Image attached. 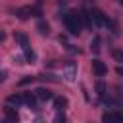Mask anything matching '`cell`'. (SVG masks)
<instances>
[{"mask_svg":"<svg viewBox=\"0 0 123 123\" xmlns=\"http://www.w3.org/2000/svg\"><path fill=\"white\" fill-rule=\"evenodd\" d=\"M4 40H6V33H4V31H0V42H4Z\"/></svg>","mask_w":123,"mask_h":123,"instance_id":"17","label":"cell"},{"mask_svg":"<svg viewBox=\"0 0 123 123\" xmlns=\"http://www.w3.org/2000/svg\"><path fill=\"white\" fill-rule=\"evenodd\" d=\"M23 102H25V104H29V106H33V104L37 102V98H35L31 92H25V94H23Z\"/></svg>","mask_w":123,"mask_h":123,"instance_id":"9","label":"cell"},{"mask_svg":"<svg viewBox=\"0 0 123 123\" xmlns=\"http://www.w3.org/2000/svg\"><path fill=\"white\" fill-rule=\"evenodd\" d=\"M38 31L42 33V35H48V23H44V21H38Z\"/></svg>","mask_w":123,"mask_h":123,"instance_id":"10","label":"cell"},{"mask_svg":"<svg viewBox=\"0 0 123 123\" xmlns=\"http://www.w3.org/2000/svg\"><path fill=\"white\" fill-rule=\"evenodd\" d=\"M33 81H35V77H25V79H21V81H19V85L23 86V85H29V83H33Z\"/></svg>","mask_w":123,"mask_h":123,"instance_id":"12","label":"cell"},{"mask_svg":"<svg viewBox=\"0 0 123 123\" xmlns=\"http://www.w3.org/2000/svg\"><path fill=\"white\" fill-rule=\"evenodd\" d=\"M56 123H63V113H62V115H60V113L56 115Z\"/></svg>","mask_w":123,"mask_h":123,"instance_id":"16","label":"cell"},{"mask_svg":"<svg viewBox=\"0 0 123 123\" xmlns=\"http://www.w3.org/2000/svg\"><path fill=\"white\" fill-rule=\"evenodd\" d=\"M15 15L19 19H27L31 15H40V10L38 8H31V6H25V8H17L15 10Z\"/></svg>","mask_w":123,"mask_h":123,"instance_id":"2","label":"cell"},{"mask_svg":"<svg viewBox=\"0 0 123 123\" xmlns=\"http://www.w3.org/2000/svg\"><path fill=\"white\" fill-rule=\"evenodd\" d=\"M96 90H98V94H100V96H104V90H106L104 83H98V85H96Z\"/></svg>","mask_w":123,"mask_h":123,"instance_id":"13","label":"cell"},{"mask_svg":"<svg viewBox=\"0 0 123 123\" xmlns=\"http://www.w3.org/2000/svg\"><path fill=\"white\" fill-rule=\"evenodd\" d=\"M102 123H121V113L106 111V113L102 115Z\"/></svg>","mask_w":123,"mask_h":123,"instance_id":"3","label":"cell"},{"mask_svg":"<svg viewBox=\"0 0 123 123\" xmlns=\"http://www.w3.org/2000/svg\"><path fill=\"white\" fill-rule=\"evenodd\" d=\"M63 104H65V100H63V98H58V100H56V108H58V110H62V106H63Z\"/></svg>","mask_w":123,"mask_h":123,"instance_id":"14","label":"cell"},{"mask_svg":"<svg viewBox=\"0 0 123 123\" xmlns=\"http://www.w3.org/2000/svg\"><path fill=\"white\" fill-rule=\"evenodd\" d=\"M121 6H123V0H121Z\"/></svg>","mask_w":123,"mask_h":123,"instance_id":"20","label":"cell"},{"mask_svg":"<svg viewBox=\"0 0 123 123\" xmlns=\"http://www.w3.org/2000/svg\"><path fill=\"white\" fill-rule=\"evenodd\" d=\"M90 48H92V52H100V38H98V37H94V40H92Z\"/></svg>","mask_w":123,"mask_h":123,"instance_id":"11","label":"cell"},{"mask_svg":"<svg viewBox=\"0 0 123 123\" xmlns=\"http://www.w3.org/2000/svg\"><path fill=\"white\" fill-rule=\"evenodd\" d=\"M8 102H10V104H15V106L25 104V102H23V94H12V96H8Z\"/></svg>","mask_w":123,"mask_h":123,"instance_id":"7","label":"cell"},{"mask_svg":"<svg viewBox=\"0 0 123 123\" xmlns=\"http://www.w3.org/2000/svg\"><path fill=\"white\" fill-rule=\"evenodd\" d=\"M4 111H6V117H8V119H6V123H17V113H15V110H13V108H10V106H8Z\"/></svg>","mask_w":123,"mask_h":123,"instance_id":"6","label":"cell"},{"mask_svg":"<svg viewBox=\"0 0 123 123\" xmlns=\"http://www.w3.org/2000/svg\"><path fill=\"white\" fill-rule=\"evenodd\" d=\"M37 98H38V100H42V102L52 100V92H50L48 88H38V90H37Z\"/></svg>","mask_w":123,"mask_h":123,"instance_id":"5","label":"cell"},{"mask_svg":"<svg viewBox=\"0 0 123 123\" xmlns=\"http://www.w3.org/2000/svg\"><path fill=\"white\" fill-rule=\"evenodd\" d=\"M63 21H65V27H67V31L71 35H79L83 31V21H81L79 13H67L63 17Z\"/></svg>","mask_w":123,"mask_h":123,"instance_id":"1","label":"cell"},{"mask_svg":"<svg viewBox=\"0 0 123 123\" xmlns=\"http://www.w3.org/2000/svg\"><path fill=\"white\" fill-rule=\"evenodd\" d=\"M4 79H6V73H4V71H0V83H2Z\"/></svg>","mask_w":123,"mask_h":123,"instance_id":"18","label":"cell"},{"mask_svg":"<svg viewBox=\"0 0 123 123\" xmlns=\"http://www.w3.org/2000/svg\"><path fill=\"white\" fill-rule=\"evenodd\" d=\"M92 71L96 73V75H106L108 73V67H106V63L104 62H100V60H92Z\"/></svg>","mask_w":123,"mask_h":123,"instance_id":"4","label":"cell"},{"mask_svg":"<svg viewBox=\"0 0 123 123\" xmlns=\"http://www.w3.org/2000/svg\"><path fill=\"white\" fill-rule=\"evenodd\" d=\"M117 73H119V75H123V67H117Z\"/></svg>","mask_w":123,"mask_h":123,"instance_id":"19","label":"cell"},{"mask_svg":"<svg viewBox=\"0 0 123 123\" xmlns=\"http://www.w3.org/2000/svg\"><path fill=\"white\" fill-rule=\"evenodd\" d=\"M113 58H117V60L123 62V52H113Z\"/></svg>","mask_w":123,"mask_h":123,"instance_id":"15","label":"cell"},{"mask_svg":"<svg viewBox=\"0 0 123 123\" xmlns=\"http://www.w3.org/2000/svg\"><path fill=\"white\" fill-rule=\"evenodd\" d=\"M15 40L21 44V48L25 50V48H29V42H27V37L25 35H21V33H15Z\"/></svg>","mask_w":123,"mask_h":123,"instance_id":"8","label":"cell"}]
</instances>
